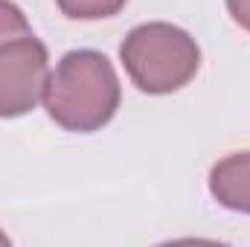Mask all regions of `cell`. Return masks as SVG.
<instances>
[{
	"label": "cell",
	"instance_id": "cell-1",
	"mask_svg": "<svg viewBox=\"0 0 250 247\" xmlns=\"http://www.w3.org/2000/svg\"><path fill=\"white\" fill-rule=\"evenodd\" d=\"M123 87L114 64L96 50H70L62 56L44 87L50 120L73 134H93L114 120Z\"/></svg>",
	"mask_w": 250,
	"mask_h": 247
},
{
	"label": "cell",
	"instance_id": "cell-2",
	"mask_svg": "<svg viewBox=\"0 0 250 247\" xmlns=\"http://www.w3.org/2000/svg\"><path fill=\"white\" fill-rule=\"evenodd\" d=\"M120 59L137 90L166 96L187 87L201 67V47L175 23H140L125 35Z\"/></svg>",
	"mask_w": 250,
	"mask_h": 247
},
{
	"label": "cell",
	"instance_id": "cell-3",
	"mask_svg": "<svg viewBox=\"0 0 250 247\" xmlns=\"http://www.w3.org/2000/svg\"><path fill=\"white\" fill-rule=\"evenodd\" d=\"M50 79V53L35 35H23L0 47V120L29 114Z\"/></svg>",
	"mask_w": 250,
	"mask_h": 247
},
{
	"label": "cell",
	"instance_id": "cell-4",
	"mask_svg": "<svg viewBox=\"0 0 250 247\" xmlns=\"http://www.w3.org/2000/svg\"><path fill=\"white\" fill-rule=\"evenodd\" d=\"M209 195L230 212L250 215V151L218 160L209 172Z\"/></svg>",
	"mask_w": 250,
	"mask_h": 247
},
{
	"label": "cell",
	"instance_id": "cell-5",
	"mask_svg": "<svg viewBox=\"0 0 250 247\" xmlns=\"http://www.w3.org/2000/svg\"><path fill=\"white\" fill-rule=\"evenodd\" d=\"M56 3L70 21H105L120 15L128 0H56Z\"/></svg>",
	"mask_w": 250,
	"mask_h": 247
},
{
	"label": "cell",
	"instance_id": "cell-6",
	"mask_svg": "<svg viewBox=\"0 0 250 247\" xmlns=\"http://www.w3.org/2000/svg\"><path fill=\"white\" fill-rule=\"evenodd\" d=\"M23 35H32V26H29L23 9L15 6L12 0H0V47H6L9 41H18Z\"/></svg>",
	"mask_w": 250,
	"mask_h": 247
},
{
	"label": "cell",
	"instance_id": "cell-7",
	"mask_svg": "<svg viewBox=\"0 0 250 247\" xmlns=\"http://www.w3.org/2000/svg\"><path fill=\"white\" fill-rule=\"evenodd\" d=\"M227 12L245 32H250V0H227Z\"/></svg>",
	"mask_w": 250,
	"mask_h": 247
},
{
	"label": "cell",
	"instance_id": "cell-8",
	"mask_svg": "<svg viewBox=\"0 0 250 247\" xmlns=\"http://www.w3.org/2000/svg\"><path fill=\"white\" fill-rule=\"evenodd\" d=\"M0 245H9V236H6L3 230H0Z\"/></svg>",
	"mask_w": 250,
	"mask_h": 247
}]
</instances>
